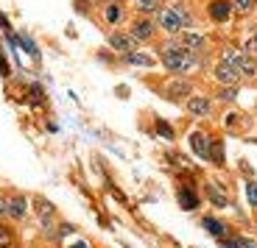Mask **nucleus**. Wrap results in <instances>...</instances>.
Segmentation results:
<instances>
[{
    "mask_svg": "<svg viewBox=\"0 0 257 248\" xmlns=\"http://www.w3.org/2000/svg\"><path fill=\"white\" fill-rule=\"evenodd\" d=\"M238 240V248H257V240L254 237H246V234H235Z\"/></svg>",
    "mask_w": 257,
    "mask_h": 248,
    "instance_id": "24",
    "label": "nucleus"
},
{
    "mask_svg": "<svg viewBox=\"0 0 257 248\" xmlns=\"http://www.w3.org/2000/svg\"><path fill=\"white\" fill-rule=\"evenodd\" d=\"M210 137H207L204 131H193L190 134V148L196 156H201V159H210Z\"/></svg>",
    "mask_w": 257,
    "mask_h": 248,
    "instance_id": "13",
    "label": "nucleus"
},
{
    "mask_svg": "<svg viewBox=\"0 0 257 248\" xmlns=\"http://www.w3.org/2000/svg\"><path fill=\"white\" fill-rule=\"evenodd\" d=\"M246 198H249V204L257 209V181H246Z\"/></svg>",
    "mask_w": 257,
    "mask_h": 248,
    "instance_id": "23",
    "label": "nucleus"
},
{
    "mask_svg": "<svg viewBox=\"0 0 257 248\" xmlns=\"http://www.w3.org/2000/svg\"><path fill=\"white\" fill-rule=\"evenodd\" d=\"M84 3H87V0H78V6H84Z\"/></svg>",
    "mask_w": 257,
    "mask_h": 248,
    "instance_id": "30",
    "label": "nucleus"
},
{
    "mask_svg": "<svg viewBox=\"0 0 257 248\" xmlns=\"http://www.w3.org/2000/svg\"><path fill=\"white\" fill-rule=\"evenodd\" d=\"M174 39L179 42L182 51L196 53V56H199V53L207 48V37H204V34H199V31H182V34H176Z\"/></svg>",
    "mask_w": 257,
    "mask_h": 248,
    "instance_id": "5",
    "label": "nucleus"
},
{
    "mask_svg": "<svg viewBox=\"0 0 257 248\" xmlns=\"http://www.w3.org/2000/svg\"><path fill=\"white\" fill-rule=\"evenodd\" d=\"M34 204H37V212H39V223L48 229V226L56 220V206H53L51 201H45V198H37Z\"/></svg>",
    "mask_w": 257,
    "mask_h": 248,
    "instance_id": "14",
    "label": "nucleus"
},
{
    "mask_svg": "<svg viewBox=\"0 0 257 248\" xmlns=\"http://www.w3.org/2000/svg\"><path fill=\"white\" fill-rule=\"evenodd\" d=\"M232 3V14H251L257 9V0H229Z\"/></svg>",
    "mask_w": 257,
    "mask_h": 248,
    "instance_id": "20",
    "label": "nucleus"
},
{
    "mask_svg": "<svg viewBox=\"0 0 257 248\" xmlns=\"http://www.w3.org/2000/svg\"><path fill=\"white\" fill-rule=\"evenodd\" d=\"M128 37L135 39V42H151L157 37V23L151 17H137L128 28Z\"/></svg>",
    "mask_w": 257,
    "mask_h": 248,
    "instance_id": "4",
    "label": "nucleus"
},
{
    "mask_svg": "<svg viewBox=\"0 0 257 248\" xmlns=\"http://www.w3.org/2000/svg\"><path fill=\"white\" fill-rule=\"evenodd\" d=\"M160 62H162V67H165L168 73H174V76H187V73H193L201 64L196 53L182 51L176 39H168L160 48Z\"/></svg>",
    "mask_w": 257,
    "mask_h": 248,
    "instance_id": "1",
    "label": "nucleus"
},
{
    "mask_svg": "<svg viewBox=\"0 0 257 248\" xmlns=\"http://www.w3.org/2000/svg\"><path fill=\"white\" fill-rule=\"evenodd\" d=\"M179 204L182 209H196L199 206V195H196L193 187H179Z\"/></svg>",
    "mask_w": 257,
    "mask_h": 248,
    "instance_id": "17",
    "label": "nucleus"
},
{
    "mask_svg": "<svg viewBox=\"0 0 257 248\" xmlns=\"http://www.w3.org/2000/svg\"><path fill=\"white\" fill-rule=\"evenodd\" d=\"M6 212L12 220H23V217L28 215V198L20 195V192H14V195L6 198Z\"/></svg>",
    "mask_w": 257,
    "mask_h": 248,
    "instance_id": "11",
    "label": "nucleus"
},
{
    "mask_svg": "<svg viewBox=\"0 0 257 248\" xmlns=\"http://www.w3.org/2000/svg\"><path fill=\"white\" fill-rule=\"evenodd\" d=\"M212 76H215V81H218L221 87H238V81H240L238 70H235L232 64H226V62H218V64H215Z\"/></svg>",
    "mask_w": 257,
    "mask_h": 248,
    "instance_id": "9",
    "label": "nucleus"
},
{
    "mask_svg": "<svg viewBox=\"0 0 257 248\" xmlns=\"http://www.w3.org/2000/svg\"><path fill=\"white\" fill-rule=\"evenodd\" d=\"M221 248H238V240L235 237H224V240H218Z\"/></svg>",
    "mask_w": 257,
    "mask_h": 248,
    "instance_id": "28",
    "label": "nucleus"
},
{
    "mask_svg": "<svg viewBox=\"0 0 257 248\" xmlns=\"http://www.w3.org/2000/svg\"><path fill=\"white\" fill-rule=\"evenodd\" d=\"M126 62L128 64H135V67H154V56H151V53H143V51H132L126 56Z\"/></svg>",
    "mask_w": 257,
    "mask_h": 248,
    "instance_id": "18",
    "label": "nucleus"
},
{
    "mask_svg": "<svg viewBox=\"0 0 257 248\" xmlns=\"http://www.w3.org/2000/svg\"><path fill=\"white\" fill-rule=\"evenodd\" d=\"M12 245H14V231L0 226V248H12Z\"/></svg>",
    "mask_w": 257,
    "mask_h": 248,
    "instance_id": "22",
    "label": "nucleus"
},
{
    "mask_svg": "<svg viewBox=\"0 0 257 248\" xmlns=\"http://www.w3.org/2000/svg\"><path fill=\"white\" fill-rule=\"evenodd\" d=\"M101 17L106 26H120L123 20H126V6H123V0H103L101 6Z\"/></svg>",
    "mask_w": 257,
    "mask_h": 248,
    "instance_id": "6",
    "label": "nucleus"
},
{
    "mask_svg": "<svg viewBox=\"0 0 257 248\" xmlns=\"http://www.w3.org/2000/svg\"><path fill=\"white\" fill-rule=\"evenodd\" d=\"M154 23L165 34H182V31H190L193 28V14L185 6H171V9H162L154 17Z\"/></svg>",
    "mask_w": 257,
    "mask_h": 248,
    "instance_id": "2",
    "label": "nucleus"
},
{
    "mask_svg": "<svg viewBox=\"0 0 257 248\" xmlns=\"http://www.w3.org/2000/svg\"><path fill=\"white\" fill-rule=\"evenodd\" d=\"M207 198H210V204L212 206H218V209H224L226 204H229V198L221 192V187H215V184H207Z\"/></svg>",
    "mask_w": 257,
    "mask_h": 248,
    "instance_id": "19",
    "label": "nucleus"
},
{
    "mask_svg": "<svg viewBox=\"0 0 257 248\" xmlns=\"http://www.w3.org/2000/svg\"><path fill=\"white\" fill-rule=\"evenodd\" d=\"M243 51H246V53H251V56H257V31L251 34V39L246 42V48H243Z\"/></svg>",
    "mask_w": 257,
    "mask_h": 248,
    "instance_id": "26",
    "label": "nucleus"
},
{
    "mask_svg": "<svg viewBox=\"0 0 257 248\" xmlns=\"http://www.w3.org/2000/svg\"><path fill=\"white\" fill-rule=\"evenodd\" d=\"M185 109H187V115H193V117H210L212 115V101L204 95H190L185 101Z\"/></svg>",
    "mask_w": 257,
    "mask_h": 248,
    "instance_id": "8",
    "label": "nucleus"
},
{
    "mask_svg": "<svg viewBox=\"0 0 257 248\" xmlns=\"http://www.w3.org/2000/svg\"><path fill=\"white\" fill-rule=\"evenodd\" d=\"M135 9H137V14H140V17H148V14H160L162 9V0H135Z\"/></svg>",
    "mask_w": 257,
    "mask_h": 248,
    "instance_id": "15",
    "label": "nucleus"
},
{
    "mask_svg": "<svg viewBox=\"0 0 257 248\" xmlns=\"http://www.w3.org/2000/svg\"><path fill=\"white\" fill-rule=\"evenodd\" d=\"M201 226H204L207 231H210L212 237H218V240H224V237H229V229H226L221 220H215V217H204L201 220Z\"/></svg>",
    "mask_w": 257,
    "mask_h": 248,
    "instance_id": "16",
    "label": "nucleus"
},
{
    "mask_svg": "<svg viewBox=\"0 0 257 248\" xmlns=\"http://www.w3.org/2000/svg\"><path fill=\"white\" fill-rule=\"evenodd\" d=\"M135 39L128 37V34H123V31H112V37H109V48L112 51H117V53H123V56H128V53L135 51Z\"/></svg>",
    "mask_w": 257,
    "mask_h": 248,
    "instance_id": "12",
    "label": "nucleus"
},
{
    "mask_svg": "<svg viewBox=\"0 0 257 248\" xmlns=\"http://www.w3.org/2000/svg\"><path fill=\"white\" fill-rule=\"evenodd\" d=\"M210 159L215 162V165H224V145L215 142V140L210 142Z\"/></svg>",
    "mask_w": 257,
    "mask_h": 248,
    "instance_id": "21",
    "label": "nucleus"
},
{
    "mask_svg": "<svg viewBox=\"0 0 257 248\" xmlns=\"http://www.w3.org/2000/svg\"><path fill=\"white\" fill-rule=\"evenodd\" d=\"M190 95H193V84L187 78H176L165 87V98H171V101H187Z\"/></svg>",
    "mask_w": 257,
    "mask_h": 248,
    "instance_id": "10",
    "label": "nucleus"
},
{
    "mask_svg": "<svg viewBox=\"0 0 257 248\" xmlns=\"http://www.w3.org/2000/svg\"><path fill=\"white\" fill-rule=\"evenodd\" d=\"M221 62L232 64L238 70L240 78H257V59L246 51H238V48H224L221 53Z\"/></svg>",
    "mask_w": 257,
    "mask_h": 248,
    "instance_id": "3",
    "label": "nucleus"
},
{
    "mask_svg": "<svg viewBox=\"0 0 257 248\" xmlns=\"http://www.w3.org/2000/svg\"><path fill=\"white\" fill-rule=\"evenodd\" d=\"M157 131H160L162 137H168V140H174V128L168 126L165 120H157Z\"/></svg>",
    "mask_w": 257,
    "mask_h": 248,
    "instance_id": "25",
    "label": "nucleus"
},
{
    "mask_svg": "<svg viewBox=\"0 0 257 248\" xmlns=\"http://www.w3.org/2000/svg\"><path fill=\"white\" fill-rule=\"evenodd\" d=\"M207 17H210L212 23H218V26L229 23L232 20V3L229 0H210V3H207Z\"/></svg>",
    "mask_w": 257,
    "mask_h": 248,
    "instance_id": "7",
    "label": "nucleus"
},
{
    "mask_svg": "<svg viewBox=\"0 0 257 248\" xmlns=\"http://www.w3.org/2000/svg\"><path fill=\"white\" fill-rule=\"evenodd\" d=\"M235 95H238L235 87H221V98H224V101H235Z\"/></svg>",
    "mask_w": 257,
    "mask_h": 248,
    "instance_id": "27",
    "label": "nucleus"
},
{
    "mask_svg": "<svg viewBox=\"0 0 257 248\" xmlns=\"http://www.w3.org/2000/svg\"><path fill=\"white\" fill-rule=\"evenodd\" d=\"M3 217H9V212H6V198L0 195V220H3Z\"/></svg>",
    "mask_w": 257,
    "mask_h": 248,
    "instance_id": "29",
    "label": "nucleus"
}]
</instances>
